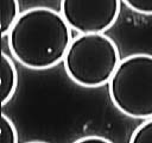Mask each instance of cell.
Returning a JSON list of instances; mask_svg holds the SVG:
<instances>
[{"label":"cell","instance_id":"cell-9","mask_svg":"<svg viewBox=\"0 0 152 143\" xmlns=\"http://www.w3.org/2000/svg\"><path fill=\"white\" fill-rule=\"evenodd\" d=\"M128 8L132 11L145 14L152 15V0H121Z\"/></svg>","mask_w":152,"mask_h":143},{"label":"cell","instance_id":"cell-11","mask_svg":"<svg viewBox=\"0 0 152 143\" xmlns=\"http://www.w3.org/2000/svg\"><path fill=\"white\" fill-rule=\"evenodd\" d=\"M25 143H50V142H45V141H28Z\"/></svg>","mask_w":152,"mask_h":143},{"label":"cell","instance_id":"cell-6","mask_svg":"<svg viewBox=\"0 0 152 143\" xmlns=\"http://www.w3.org/2000/svg\"><path fill=\"white\" fill-rule=\"evenodd\" d=\"M20 15L18 0H1V36L6 37Z\"/></svg>","mask_w":152,"mask_h":143},{"label":"cell","instance_id":"cell-8","mask_svg":"<svg viewBox=\"0 0 152 143\" xmlns=\"http://www.w3.org/2000/svg\"><path fill=\"white\" fill-rule=\"evenodd\" d=\"M1 143H18V132L17 129L11 120L10 117H7L5 113L1 114Z\"/></svg>","mask_w":152,"mask_h":143},{"label":"cell","instance_id":"cell-4","mask_svg":"<svg viewBox=\"0 0 152 143\" xmlns=\"http://www.w3.org/2000/svg\"><path fill=\"white\" fill-rule=\"evenodd\" d=\"M121 0H61V13L78 33H104L118 20Z\"/></svg>","mask_w":152,"mask_h":143},{"label":"cell","instance_id":"cell-5","mask_svg":"<svg viewBox=\"0 0 152 143\" xmlns=\"http://www.w3.org/2000/svg\"><path fill=\"white\" fill-rule=\"evenodd\" d=\"M1 104L2 106L10 102L13 98L18 86V73L15 64L12 58L6 54L1 52Z\"/></svg>","mask_w":152,"mask_h":143},{"label":"cell","instance_id":"cell-2","mask_svg":"<svg viewBox=\"0 0 152 143\" xmlns=\"http://www.w3.org/2000/svg\"><path fill=\"white\" fill-rule=\"evenodd\" d=\"M116 43L104 33H78L64 56V70L76 85L96 88L108 85L120 63Z\"/></svg>","mask_w":152,"mask_h":143},{"label":"cell","instance_id":"cell-7","mask_svg":"<svg viewBox=\"0 0 152 143\" xmlns=\"http://www.w3.org/2000/svg\"><path fill=\"white\" fill-rule=\"evenodd\" d=\"M128 143H152V118L142 120L132 132Z\"/></svg>","mask_w":152,"mask_h":143},{"label":"cell","instance_id":"cell-1","mask_svg":"<svg viewBox=\"0 0 152 143\" xmlns=\"http://www.w3.org/2000/svg\"><path fill=\"white\" fill-rule=\"evenodd\" d=\"M72 41L61 12L37 6L20 13L7 35L11 55L24 67L45 70L63 62Z\"/></svg>","mask_w":152,"mask_h":143},{"label":"cell","instance_id":"cell-3","mask_svg":"<svg viewBox=\"0 0 152 143\" xmlns=\"http://www.w3.org/2000/svg\"><path fill=\"white\" fill-rule=\"evenodd\" d=\"M108 94L122 114L152 118V55L138 52L124 57L108 82Z\"/></svg>","mask_w":152,"mask_h":143},{"label":"cell","instance_id":"cell-10","mask_svg":"<svg viewBox=\"0 0 152 143\" xmlns=\"http://www.w3.org/2000/svg\"><path fill=\"white\" fill-rule=\"evenodd\" d=\"M72 143H114L110 139L103 137V136H99V135H88L84 137H81L76 141H74Z\"/></svg>","mask_w":152,"mask_h":143}]
</instances>
